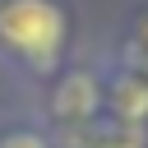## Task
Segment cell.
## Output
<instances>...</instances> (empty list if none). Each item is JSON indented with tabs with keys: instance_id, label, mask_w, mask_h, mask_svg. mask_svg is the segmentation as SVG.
Listing matches in <instances>:
<instances>
[{
	"instance_id": "cell-1",
	"label": "cell",
	"mask_w": 148,
	"mask_h": 148,
	"mask_svg": "<svg viewBox=\"0 0 148 148\" xmlns=\"http://www.w3.org/2000/svg\"><path fill=\"white\" fill-rule=\"evenodd\" d=\"M0 37L28 65L51 69L60 46H65V14L51 0H9L0 9Z\"/></svg>"
},
{
	"instance_id": "cell-2",
	"label": "cell",
	"mask_w": 148,
	"mask_h": 148,
	"mask_svg": "<svg viewBox=\"0 0 148 148\" xmlns=\"http://www.w3.org/2000/svg\"><path fill=\"white\" fill-rule=\"evenodd\" d=\"M51 106H56L60 120H88L97 111V79L92 74H65L56 97H51Z\"/></svg>"
},
{
	"instance_id": "cell-3",
	"label": "cell",
	"mask_w": 148,
	"mask_h": 148,
	"mask_svg": "<svg viewBox=\"0 0 148 148\" xmlns=\"http://www.w3.org/2000/svg\"><path fill=\"white\" fill-rule=\"evenodd\" d=\"M111 102H116L120 120H143V116H148V83H143V79H134V74H125V79L116 83Z\"/></svg>"
},
{
	"instance_id": "cell-4",
	"label": "cell",
	"mask_w": 148,
	"mask_h": 148,
	"mask_svg": "<svg viewBox=\"0 0 148 148\" xmlns=\"http://www.w3.org/2000/svg\"><path fill=\"white\" fill-rule=\"evenodd\" d=\"M0 148H51L37 130H9L5 139H0Z\"/></svg>"
},
{
	"instance_id": "cell-5",
	"label": "cell",
	"mask_w": 148,
	"mask_h": 148,
	"mask_svg": "<svg viewBox=\"0 0 148 148\" xmlns=\"http://www.w3.org/2000/svg\"><path fill=\"white\" fill-rule=\"evenodd\" d=\"M102 148H134V143H102Z\"/></svg>"
}]
</instances>
